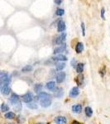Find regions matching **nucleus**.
Returning <instances> with one entry per match:
<instances>
[{
    "instance_id": "33",
    "label": "nucleus",
    "mask_w": 110,
    "mask_h": 124,
    "mask_svg": "<svg viewBox=\"0 0 110 124\" xmlns=\"http://www.w3.org/2000/svg\"><path fill=\"white\" fill-rule=\"evenodd\" d=\"M55 3H57V4H61V2H62V0H55Z\"/></svg>"
},
{
    "instance_id": "16",
    "label": "nucleus",
    "mask_w": 110,
    "mask_h": 124,
    "mask_svg": "<svg viewBox=\"0 0 110 124\" xmlns=\"http://www.w3.org/2000/svg\"><path fill=\"white\" fill-rule=\"evenodd\" d=\"M84 67H85V65L83 63H79L77 64L75 69H76V72L79 73V74H81L82 72L84 71Z\"/></svg>"
},
{
    "instance_id": "31",
    "label": "nucleus",
    "mask_w": 110,
    "mask_h": 124,
    "mask_svg": "<svg viewBox=\"0 0 110 124\" xmlns=\"http://www.w3.org/2000/svg\"><path fill=\"white\" fill-rule=\"evenodd\" d=\"M70 65H72V67H75V65H77V62H76L75 59H73L70 61Z\"/></svg>"
},
{
    "instance_id": "35",
    "label": "nucleus",
    "mask_w": 110,
    "mask_h": 124,
    "mask_svg": "<svg viewBox=\"0 0 110 124\" xmlns=\"http://www.w3.org/2000/svg\"><path fill=\"white\" fill-rule=\"evenodd\" d=\"M37 124H45V123H37Z\"/></svg>"
},
{
    "instance_id": "20",
    "label": "nucleus",
    "mask_w": 110,
    "mask_h": 124,
    "mask_svg": "<svg viewBox=\"0 0 110 124\" xmlns=\"http://www.w3.org/2000/svg\"><path fill=\"white\" fill-rule=\"evenodd\" d=\"M65 67H66V64H65L64 62H59V63H57L56 65H55V69L58 71L62 70Z\"/></svg>"
},
{
    "instance_id": "29",
    "label": "nucleus",
    "mask_w": 110,
    "mask_h": 124,
    "mask_svg": "<svg viewBox=\"0 0 110 124\" xmlns=\"http://www.w3.org/2000/svg\"><path fill=\"white\" fill-rule=\"evenodd\" d=\"M27 108H31V109H37V104L36 103H29L27 104Z\"/></svg>"
},
{
    "instance_id": "5",
    "label": "nucleus",
    "mask_w": 110,
    "mask_h": 124,
    "mask_svg": "<svg viewBox=\"0 0 110 124\" xmlns=\"http://www.w3.org/2000/svg\"><path fill=\"white\" fill-rule=\"evenodd\" d=\"M54 122L55 123V124H66L67 119L66 117H63V116H57L55 118Z\"/></svg>"
},
{
    "instance_id": "34",
    "label": "nucleus",
    "mask_w": 110,
    "mask_h": 124,
    "mask_svg": "<svg viewBox=\"0 0 110 124\" xmlns=\"http://www.w3.org/2000/svg\"><path fill=\"white\" fill-rule=\"evenodd\" d=\"M71 124H80V123H79V122H77V121H74Z\"/></svg>"
},
{
    "instance_id": "23",
    "label": "nucleus",
    "mask_w": 110,
    "mask_h": 124,
    "mask_svg": "<svg viewBox=\"0 0 110 124\" xmlns=\"http://www.w3.org/2000/svg\"><path fill=\"white\" fill-rule=\"evenodd\" d=\"M32 70V66L31 65H26V66H24L23 68L22 69V72L23 73H28V72H31V71Z\"/></svg>"
},
{
    "instance_id": "32",
    "label": "nucleus",
    "mask_w": 110,
    "mask_h": 124,
    "mask_svg": "<svg viewBox=\"0 0 110 124\" xmlns=\"http://www.w3.org/2000/svg\"><path fill=\"white\" fill-rule=\"evenodd\" d=\"M104 14H105V9L103 7V8L101 9V18L102 19H104Z\"/></svg>"
},
{
    "instance_id": "21",
    "label": "nucleus",
    "mask_w": 110,
    "mask_h": 124,
    "mask_svg": "<svg viewBox=\"0 0 110 124\" xmlns=\"http://www.w3.org/2000/svg\"><path fill=\"white\" fill-rule=\"evenodd\" d=\"M84 78H85V77L81 74H79V75L76 77V82H77L78 85H82V84H83L84 82Z\"/></svg>"
},
{
    "instance_id": "17",
    "label": "nucleus",
    "mask_w": 110,
    "mask_h": 124,
    "mask_svg": "<svg viewBox=\"0 0 110 124\" xmlns=\"http://www.w3.org/2000/svg\"><path fill=\"white\" fill-rule=\"evenodd\" d=\"M38 97L40 99H50L51 95L49 93H47L46 92H40L38 94Z\"/></svg>"
},
{
    "instance_id": "3",
    "label": "nucleus",
    "mask_w": 110,
    "mask_h": 124,
    "mask_svg": "<svg viewBox=\"0 0 110 124\" xmlns=\"http://www.w3.org/2000/svg\"><path fill=\"white\" fill-rule=\"evenodd\" d=\"M22 98V101L26 103H31V101H33V99H34L33 94L31 93V92H27V93H25V94H24Z\"/></svg>"
},
{
    "instance_id": "18",
    "label": "nucleus",
    "mask_w": 110,
    "mask_h": 124,
    "mask_svg": "<svg viewBox=\"0 0 110 124\" xmlns=\"http://www.w3.org/2000/svg\"><path fill=\"white\" fill-rule=\"evenodd\" d=\"M85 115L87 116L88 118L92 117L93 115V109L90 108V107H86L85 108Z\"/></svg>"
},
{
    "instance_id": "13",
    "label": "nucleus",
    "mask_w": 110,
    "mask_h": 124,
    "mask_svg": "<svg viewBox=\"0 0 110 124\" xmlns=\"http://www.w3.org/2000/svg\"><path fill=\"white\" fill-rule=\"evenodd\" d=\"M54 97L55 98H61L64 95V91H63V89L62 88H57L56 89H55L54 91V93H53Z\"/></svg>"
},
{
    "instance_id": "36",
    "label": "nucleus",
    "mask_w": 110,
    "mask_h": 124,
    "mask_svg": "<svg viewBox=\"0 0 110 124\" xmlns=\"http://www.w3.org/2000/svg\"><path fill=\"white\" fill-rule=\"evenodd\" d=\"M7 124H12V123H7Z\"/></svg>"
},
{
    "instance_id": "7",
    "label": "nucleus",
    "mask_w": 110,
    "mask_h": 124,
    "mask_svg": "<svg viewBox=\"0 0 110 124\" xmlns=\"http://www.w3.org/2000/svg\"><path fill=\"white\" fill-rule=\"evenodd\" d=\"M66 30V23L63 20H60L57 23V31L58 32H63Z\"/></svg>"
},
{
    "instance_id": "15",
    "label": "nucleus",
    "mask_w": 110,
    "mask_h": 124,
    "mask_svg": "<svg viewBox=\"0 0 110 124\" xmlns=\"http://www.w3.org/2000/svg\"><path fill=\"white\" fill-rule=\"evenodd\" d=\"M84 50V44L82 42H78L75 46V51L77 54H80Z\"/></svg>"
},
{
    "instance_id": "4",
    "label": "nucleus",
    "mask_w": 110,
    "mask_h": 124,
    "mask_svg": "<svg viewBox=\"0 0 110 124\" xmlns=\"http://www.w3.org/2000/svg\"><path fill=\"white\" fill-rule=\"evenodd\" d=\"M66 50V44H62L61 46H59L57 47H55L54 49L53 54L54 55H60L61 53L64 52Z\"/></svg>"
},
{
    "instance_id": "6",
    "label": "nucleus",
    "mask_w": 110,
    "mask_h": 124,
    "mask_svg": "<svg viewBox=\"0 0 110 124\" xmlns=\"http://www.w3.org/2000/svg\"><path fill=\"white\" fill-rule=\"evenodd\" d=\"M66 76V74L65 72H59L58 74L55 75V80H56L57 83L61 84V83H62L65 80Z\"/></svg>"
},
{
    "instance_id": "11",
    "label": "nucleus",
    "mask_w": 110,
    "mask_h": 124,
    "mask_svg": "<svg viewBox=\"0 0 110 124\" xmlns=\"http://www.w3.org/2000/svg\"><path fill=\"white\" fill-rule=\"evenodd\" d=\"M52 60L55 61H62L63 62V61H67V57L66 56L60 54V55H55V56H53V57H52Z\"/></svg>"
},
{
    "instance_id": "14",
    "label": "nucleus",
    "mask_w": 110,
    "mask_h": 124,
    "mask_svg": "<svg viewBox=\"0 0 110 124\" xmlns=\"http://www.w3.org/2000/svg\"><path fill=\"white\" fill-rule=\"evenodd\" d=\"M72 111L74 113H80L82 112V106L80 104H74L72 106Z\"/></svg>"
},
{
    "instance_id": "1",
    "label": "nucleus",
    "mask_w": 110,
    "mask_h": 124,
    "mask_svg": "<svg viewBox=\"0 0 110 124\" xmlns=\"http://www.w3.org/2000/svg\"><path fill=\"white\" fill-rule=\"evenodd\" d=\"M11 82V78L7 73L2 72L1 75H0V87L3 85H8Z\"/></svg>"
},
{
    "instance_id": "8",
    "label": "nucleus",
    "mask_w": 110,
    "mask_h": 124,
    "mask_svg": "<svg viewBox=\"0 0 110 124\" xmlns=\"http://www.w3.org/2000/svg\"><path fill=\"white\" fill-rule=\"evenodd\" d=\"M40 104L42 107L43 108H48V107L51 106V101L50 99H40Z\"/></svg>"
},
{
    "instance_id": "2",
    "label": "nucleus",
    "mask_w": 110,
    "mask_h": 124,
    "mask_svg": "<svg viewBox=\"0 0 110 124\" xmlns=\"http://www.w3.org/2000/svg\"><path fill=\"white\" fill-rule=\"evenodd\" d=\"M66 39V33L62 32L61 35L58 37H55L53 39V44L54 45H62L64 43V41Z\"/></svg>"
},
{
    "instance_id": "26",
    "label": "nucleus",
    "mask_w": 110,
    "mask_h": 124,
    "mask_svg": "<svg viewBox=\"0 0 110 124\" xmlns=\"http://www.w3.org/2000/svg\"><path fill=\"white\" fill-rule=\"evenodd\" d=\"M13 109L15 111H17V112H20V111L22 110V104H21V103H16V104H14L13 105Z\"/></svg>"
},
{
    "instance_id": "24",
    "label": "nucleus",
    "mask_w": 110,
    "mask_h": 124,
    "mask_svg": "<svg viewBox=\"0 0 110 124\" xmlns=\"http://www.w3.org/2000/svg\"><path fill=\"white\" fill-rule=\"evenodd\" d=\"M42 84H37L36 85L34 86V91L36 92V93H40L41 91H42Z\"/></svg>"
},
{
    "instance_id": "28",
    "label": "nucleus",
    "mask_w": 110,
    "mask_h": 124,
    "mask_svg": "<svg viewBox=\"0 0 110 124\" xmlns=\"http://www.w3.org/2000/svg\"><path fill=\"white\" fill-rule=\"evenodd\" d=\"M17 122H18V123H20V124L23 123L24 122H25V118L22 115L18 116V118H17Z\"/></svg>"
},
{
    "instance_id": "22",
    "label": "nucleus",
    "mask_w": 110,
    "mask_h": 124,
    "mask_svg": "<svg viewBox=\"0 0 110 124\" xmlns=\"http://www.w3.org/2000/svg\"><path fill=\"white\" fill-rule=\"evenodd\" d=\"M5 118H7V119H13V118H16V116H15V113L12 112H7L6 114L4 115Z\"/></svg>"
},
{
    "instance_id": "25",
    "label": "nucleus",
    "mask_w": 110,
    "mask_h": 124,
    "mask_svg": "<svg viewBox=\"0 0 110 124\" xmlns=\"http://www.w3.org/2000/svg\"><path fill=\"white\" fill-rule=\"evenodd\" d=\"M1 111L2 112H7V111H9V107H8V105L6 104V103H2V105H1Z\"/></svg>"
},
{
    "instance_id": "9",
    "label": "nucleus",
    "mask_w": 110,
    "mask_h": 124,
    "mask_svg": "<svg viewBox=\"0 0 110 124\" xmlns=\"http://www.w3.org/2000/svg\"><path fill=\"white\" fill-rule=\"evenodd\" d=\"M19 95L16 94V93H12V95H11L10 99H9V102H10L11 103H12V105L16 104V103H19Z\"/></svg>"
},
{
    "instance_id": "12",
    "label": "nucleus",
    "mask_w": 110,
    "mask_h": 124,
    "mask_svg": "<svg viewBox=\"0 0 110 124\" xmlns=\"http://www.w3.org/2000/svg\"><path fill=\"white\" fill-rule=\"evenodd\" d=\"M0 91L3 95H8L11 92V89L8 85H3L0 87Z\"/></svg>"
},
{
    "instance_id": "30",
    "label": "nucleus",
    "mask_w": 110,
    "mask_h": 124,
    "mask_svg": "<svg viewBox=\"0 0 110 124\" xmlns=\"http://www.w3.org/2000/svg\"><path fill=\"white\" fill-rule=\"evenodd\" d=\"M81 29H82V35L85 36V26L84 22H81Z\"/></svg>"
},
{
    "instance_id": "19",
    "label": "nucleus",
    "mask_w": 110,
    "mask_h": 124,
    "mask_svg": "<svg viewBox=\"0 0 110 124\" xmlns=\"http://www.w3.org/2000/svg\"><path fill=\"white\" fill-rule=\"evenodd\" d=\"M46 87L47 89L49 90H54V89L55 88V83L54 81H50L46 84Z\"/></svg>"
},
{
    "instance_id": "27",
    "label": "nucleus",
    "mask_w": 110,
    "mask_h": 124,
    "mask_svg": "<svg viewBox=\"0 0 110 124\" xmlns=\"http://www.w3.org/2000/svg\"><path fill=\"white\" fill-rule=\"evenodd\" d=\"M64 13H65V10L62 8H57L56 11H55V14H56L57 16L61 17V16L64 15Z\"/></svg>"
},
{
    "instance_id": "10",
    "label": "nucleus",
    "mask_w": 110,
    "mask_h": 124,
    "mask_svg": "<svg viewBox=\"0 0 110 124\" xmlns=\"http://www.w3.org/2000/svg\"><path fill=\"white\" fill-rule=\"evenodd\" d=\"M79 94V89L78 87H74L70 89V98H75Z\"/></svg>"
}]
</instances>
